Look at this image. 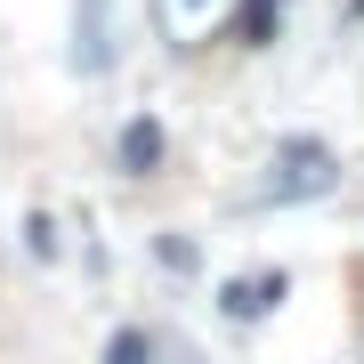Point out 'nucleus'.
I'll list each match as a JSON object with an SVG mask.
<instances>
[{"mask_svg":"<svg viewBox=\"0 0 364 364\" xmlns=\"http://www.w3.org/2000/svg\"><path fill=\"white\" fill-rule=\"evenodd\" d=\"M284 267H267V275H235V284H219V308L235 316V324H251V316H267L275 299H284Z\"/></svg>","mask_w":364,"mask_h":364,"instance_id":"nucleus-4","label":"nucleus"},{"mask_svg":"<svg viewBox=\"0 0 364 364\" xmlns=\"http://www.w3.org/2000/svg\"><path fill=\"white\" fill-rule=\"evenodd\" d=\"M348 16H364V0H348Z\"/></svg>","mask_w":364,"mask_h":364,"instance_id":"nucleus-8","label":"nucleus"},{"mask_svg":"<svg viewBox=\"0 0 364 364\" xmlns=\"http://www.w3.org/2000/svg\"><path fill=\"white\" fill-rule=\"evenodd\" d=\"M73 65L81 73L114 65V16H105V0H81V9H73Z\"/></svg>","mask_w":364,"mask_h":364,"instance_id":"nucleus-3","label":"nucleus"},{"mask_svg":"<svg viewBox=\"0 0 364 364\" xmlns=\"http://www.w3.org/2000/svg\"><path fill=\"white\" fill-rule=\"evenodd\" d=\"M275 16H284V0H251V9H243V49H267V41H275Z\"/></svg>","mask_w":364,"mask_h":364,"instance_id":"nucleus-6","label":"nucleus"},{"mask_svg":"<svg viewBox=\"0 0 364 364\" xmlns=\"http://www.w3.org/2000/svg\"><path fill=\"white\" fill-rule=\"evenodd\" d=\"M154 162H162V122H154V114H138L130 130H122V170H138V178H146Z\"/></svg>","mask_w":364,"mask_h":364,"instance_id":"nucleus-5","label":"nucleus"},{"mask_svg":"<svg viewBox=\"0 0 364 364\" xmlns=\"http://www.w3.org/2000/svg\"><path fill=\"white\" fill-rule=\"evenodd\" d=\"M332 186H340L332 146L324 138H284L267 154V178L251 186V203H316V195H332Z\"/></svg>","mask_w":364,"mask_h":364,"instance_id":"nucleus-1","label":"nucleus"},{"mask_svg":"<svg viewBox=\"0 0 364 364\" xmlns=\"http://www.w3.org/2000/svg\"><path fill=\"white\" fill-rule=\"evenodd\" d=\"M235 9H243V0H154V25H162L170 49H203L210 33L235 25Z\"/></svg>","mask_w":364,"mask_h":364,"instance_id":"nucleus-2","label":"nucleus"},{"mask_svg":"<svg viewBox=\"0 0 364 364\" xmlns=\"http://www.w3.org/2000/svg\"><path fill=\"white\" fill-rule=\"evenodd\" d=\"M105 364H154V340H146L138 324H122L114 340H105Z\"/></svg>","mask_w":364,"mask_h":364,"instance_id":"nucleus-7","label":"nucleus"}]
</instances>
